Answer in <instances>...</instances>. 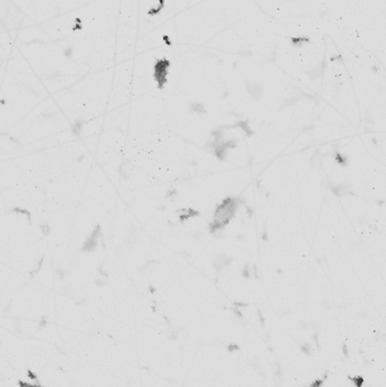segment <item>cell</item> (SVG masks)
<instances>
[{
  "mask_svg": "<svg viewBox=\"0 0 386 387\" xmlns=\"http://www.w3.org/2000/svg\"><path fill=\"white\" fill-rule=\"evenodd\" d=\"M236 207H237V203L233 199H228V201H223L215 211V214H214L215 222L224 225V223H227L233 216L234 212H236Z\"/></svg>",
  "mask_w": 386,
  "mask_h": 387,
  "instance_id": "cell-1",
  "label": "cell"
},
{
  "mask_svg": "<svg viewBox=\"0 0 386 387\" xmlns=\"http://www.w3.org/2000/svg\"><path fill=\"white\" fill-rule=\"evenodd\" d=\"M247 89H248V93L253 98H261L262 95V86L257 83H253V84H249L247 86Z\"/></svg>",
  "mask_w": 386,
  "mask_h": 387,
  "instance_id": "cell-2",
  "label": "cell"
},
{
  "mask_svg": "<svg viewBox=\"0 0 386 387\" xmlns=\"http://www.w3.org/2000/svg\"><path fill=\"white\" fill-rule=\"evenodd\" d=\"M229 261H230L229 257L224 256V255H221V256H218L216 258H215V261H214L213 264H214V266H215V268H216V270H222V268H224L225 266L228 265Z\"/></svg>",
  "mask_w": 386,
  "mask_h": 387,
  "instance_id": "cell-3",
  "label": "cell"
}]
</instances>
